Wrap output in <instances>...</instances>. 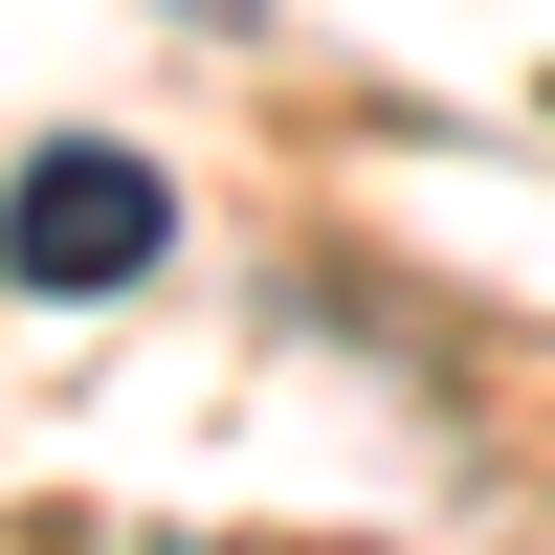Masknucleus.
Wrapping results in <instances>:
<instances>
[{
    "mask_svg": "<svg viewBox=\"0 0 555 555\" xmlns=\"http://www.w3.org/2000/svg\"><path fill=\"white\" fill-rule=\"evenodd\" d=\"M156 245H178V201H156V156H112V133H44V156L0 178V289H44V311L156 289Z\"/></svg>",
    "mask_w": 555,
    "mask_h": 555,
    "instance_id": "f257e3e1",
    "label": "nucleus"
}]
</instances>
